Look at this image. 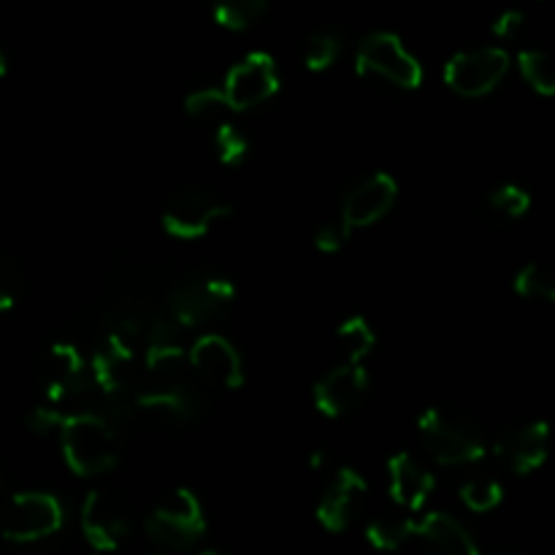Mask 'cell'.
I'll list each match as a JSON object with an SVG mask.
<instances>
[{"label": "cell", "instance_id": "277c9868", "mask_svg": "<svg viewBox=\"0 0 555 555\" xmlns=\"http://www.w3.org/2000/svg\"><path fill=\"white\" fill-rule=\"evenodd\" d=\"M236 301V287L225 274L195 269L184 274L171 291V314L179 328H201L228 318Z\"/></svg>", "mask_w": 555, "mask_h": 555}, {"label": "cell", "instance_id": "30bf717a", "mask_svg": "<svg viewBox=\"0 0 555 555\" xmlns=\"http://www.w3.org/2000/svg\"><path fill=\"white\" fill-rule=\"evenodd\" d=\"M509 70V54L499 47L466 49L444 65V81L461 98H482L496 90Z\"/></svg>", "mask_w": 555, "mask_h": 555}, {"label": "cell", "instance_id": "d590c367", "mask_svg": "<svg viewBox=\"0 0 555 555\" xmlns=\"http://www.w3.org/2000/svg\"><path fill=\"white\" fill-rule=\"evenodd\" d=\"M496 555H524V553H513V551H507V553H496Z\"/></svg>", "mask_w": 555, "mask_h": 555}, {"label": "cell", "instance_id": "d6986e66", "mask_svg": "<svg viewBox=\"0 0 555 555\" xmlns=\"http://www.w3.org/2000/svg\"><path fill=\"white\" fill-rule=\"evenodd\" d=\"M415 537H421L426 555H480L469 529L448 513H428L417 520Z\"/></svg>", "mask_w": 555, "mask_h": 555}, {"label": "cell", "instance_id": "44dd1931", "mask_svg": "<svg viewBox=\"0 0 555 555\" xmlns=\"http://www.w3.org/2000/svg\"><path fill=\"white\" fill-rule=\"evenodd\" d=\"M374 345H377V334H374L369 320L361 318V314L345 320L339 325V331H336V350L345 358L347 366H363V361L374 350Z\"/></svg>", "mask_w": 555, "mask_h": 555}, {"label": "cell", "instance_id": "e0dca14e", "mask_svg": "<svg viewBox=\"0 0 555 555\" xmlns=\"http://www.w3.org/2000/svg\"><path fill=\"white\" fill-rule=\"evenodd\" d=\"M547 444H551V426L545 421H537L502 434L493 444V453L504 469L524 477L545 464Z\"/></svg>", "mask_w": 555, "mask_h": 555}, {"label": "cell", "instance_id": "4316f807", "mask_svg": "<svg viewBox=\"0 0 555 555\" xmlns=\"http://www.w3.org/2000/svg\"><path fill=\"white\" fill-rule=\"evenodd\" d=\"M504 488L493 477H472L461 486V502L472 513H491L502 504Z\"/></svg>", "mask_w": 555, "mask_h": 555}, {"label": "cell", "instance_id": "ac0fdd59", "mask_svg": "<svg viewBox=\"0 0 555 555\" xmlns=\"http://www.w3.org/2000/svg\"><path fill=\"white\" fill-rule=\"evenodd\" d=\"M437 480L431 472L410 453H396L388 461V493L404 513H417L428 504Z\"/></svg>", "mask_w": 555, "mask_h": 555}, {"label": "cell", "instance_id": "6da1fadb", "mask_svg": "<svg viewBox=\"0 0 555 555\" xmlns=\"http://www.w3.org/2000/svg\"><path fill=\"white\" fill-rule=\"evenodd\" d=\"M68 469L79 477L106 475L119 461V428L95 410L63 415L57 428Z\"/></svg>", "mask_w": 555, "mask_h": 555}, {"label": "cell", "instance_id": "7402d4cb", "mask_svg": "<svg viewBox=\"0 0 555 555\" xmlns=\"http://www.w3.org/2000/svg\"><path fill=\"white\" fill-rule=\"evenodd\" d=\"M341 52H345V33L336 27H320L309 33L304 43V65L320 74V70H328L341 57Z\"/></svg>", "mask_w": 555, "mask_h": 555}, {"label": "cell", "instance_id": "603a6c76", "mask_svg": "<svg viewBox=\"0 0 555 555\" xmlns=\"http://www.w3.org/2000/svg\"><path fill=\"white\" fill-rule=\"evenodd\" d=\"M266 14H269V3L266 0H222V3H217L211 9V16H215L217 25L233 33L249 30Z\"/></svg>", "mask_w": 555, "mask_h": 555}, {"label": "cell", "instance_id": "ba28073f", "mask_svg": "<svg viewBox=\"0 0 555 555\" xmlns=\"http://www.w3.org/2000/svg\"><path fill=\"white\" fill-rule=\"evenodd\" d=\"M81 534L95 553H114L133 531V509L119 491L95 488L81 504Z\"/></svg>", "mask_w": 555, "mask_h": 555}, {"label": "cell", "instance_id": "e575fe53", "mask_svg": "<svg viewBox=\"0 0 555 555\" xmlns=\"http://www.w3.org/2000/svg\"><path fill=\"white\" fill-rule=\"evenodd\" d=\"M201 555H222V553H217V551H204Z\"/></svg>", "mask_w": 555, "mask_h": 555}, {"label": "cell", "instance_id": "f1b7e54d", "mask_svg": "<svg viewBox=\"0 0 555 555\" xmlns=\"http://www.w3.org/2000/svg\"><path fill=\"white\" fill-rule=\"evenodd\" d=\"M215 150L222 166H242L249 157V139L233 122H220L215 130Z\"/></svg>", "mask_w": 555, "mask_h": 555}, {"label": "cell", "instance_id": "2e32d148", "mask_svg": "<svg viewBox=\"0 0 555 555\" xmlns=\"http://www.w3.org/2000/svg\"><path fill=\"white\" fill-rule=\"evenodd\" d=\"M369 396V374L363 366L339 363L314 385V406L325 417H345L356 412Z\"/></svg>", "mask_w": 555, "mask_h": 555}, {"label": "cell", "instance_id": "7a4b0ae2", "mask_svg": "<svg viewBox=\"0 0 555 555\" xmlns=\"http://www.w3.org/2000/svg\"><path fill=\"white\" fill-rule=\"evenodd\" d=\"M417 437L437 464H477L488 453V437L480 423L455 406H428L417 421Z\"/></svg>", "mask_w": 555, "mask_h": 555}, {"label": "cell", "instance_id": "8fae6325", "mask_svg": "<svg viewBox=\"0 0 555 555\" xmlns=\"http://www.w3.org/2000/svg\"><path fill=\"white\" fill-rule=\"evenodd\" d=\"M280 92V65L269 52H249L225 76L222 95L231 112H249Z\"/></svg>", "mask_w": 555, "mask_h": 555}, {"label": "cell", "instance_id": "3957f363", "mask_svg": "<svg viewBox=\"0 0 555 555\" xmlns=\"http://www.w3.org/2000/svg\"><path fill=\"white\" fill-rule=\"evenodd\" d=\"M211 396L190 369L166 379H144L133 396V417H146L160 426H188L209 412Z\"/></svg>", "mask_w": 555, "mask_h": 555}, {"label": "cell", "instance_id": "4dcf8cb0", "mask_svg": "<svg viewBox=\"0 0 555 555\" xmlns=\"http://www.w3.org/2000/svg\"><path fill=\"white\" fill-rule=\"evenodd\" d=\"M350 236H352L350 228H347L345 222L336 217V220L323 222V225L314 231V247H318L320 253H325V255L341 253V249H345V244H347V238H350Z\"/></svg>", "mask_w": 555, "mask_h": 555}, {"label": "cell", "instance_id": "8992f818", "mask_svg": "<svg viewBox=\"0 0 555 555\" xmlns=\"http://www.w3.org/2000/svg\"><path fill=\"white\" fill-rule=\"evenodd\" d=\"M356 68L363 79L383 81L399 90H417L423 81V65L396 33L377 30L358 47Z\"/></svg>", "mask_w": 555, "mask_h": 555}, {"label": "cell", "instance_id": "f546056e", "mask_svg": "<svg viewBox=\"0 0 555 555\" xmlns=\"http://www.w3.org/2000/svg\"><path fill=\"white\" fill-rule=\"evenodd\" d=\"M22 287H25V274H22V266L11 258L9 253L0 249V312H9L14 309V304L20 301Z\"/></svg>", "mask_w": 555, "mask_h": 555}, {"label": "cell", "instance_id": "1f68e13d", "mask_svg": "<svg viewBox=\"0 0 555 555\" xmlns=\"http://www.w3.org/2000/svg\"><path fill=\"white\" fill-rule=\"evenodd\" d=\"M526 30V14L520 9H507L493 22V36L502 41H515Z\"/></svg>", "mask_w": 555, "mask_h": 555}, {"label": "cell", "instance_id": "52a82bcc", "mask_svg": "<svg viewBox=\"0 0 555 555\" xmlns=\"http://www.w3.org/2000/svg\"><path fill=\"white\" fill-rule=\"evenodd\" d=\"M65 509L57 496L43 491H22L9 499L0 513V534L16 545L49 540L63 529Z\"/></svg>", "mask_w": 555, "mask_h": 555}, {"label": "cell", "instance_id": "8d00e7d4", "mask_svg": "<svg viewBox=\"0 0 555 555\" xmlns=\"http://www.w3.org/2000/svg\"><path fill=\"white\" fill-rule=\"evenodd\" d=\"M92 555H101V553H92Z\"/></svg>", "mask_w": 555, "mask_h": 555}, {"label": "cell", "instance_id": "d4e9b609", "mask_svg": "<svg viewBox=\"0 0 555 555\" xmlns=\"http://www.w3.org/2000/svg\"><path fill=\"white\" fill-rule=\"evenodd\" d=\"M518 70L529 87L540 95H553L555 92V70L551 63V54L542 52V49H524L518 54Z\"/></svg>", "mask_w": 555, "mask_h": 555}, {"label": "cell", "instance_id": "9c48e42d", "mask_svg": "<svg viewBox=\"0 0 555 555\" xmlns=\"http://www.w3.org/2000/svg\"><path fill=\"white\" fill-rule=\"evenodd\" d=\"M233 211L231 204L220 198L217 193L206 188H184L171 195V201L163 209V228L173 238L182 242H195L204 238L206 233L215 231L217 222L228 220Z\"/></svg>", "mask_w": 555, "mask_h": 555}, {"label": "cell", "instance_id": "cb8c5ba5", "mask_svg": "<svg viewBox=\"0 0 555 555\" xmlns=\"http://www.w3.org/2000/svg\"><path fill=\"white\" fill-rule=\"evenodd\" d=\"M531 209V195L518 184H502L486 198V215L493 222H515Z\"/></svg>", "mask_w": 555, "mask_h": 555}, {"label": "cell", "instance_id": "836d02e7", "mask_svg": "<svg viewBox=\"0 0 555 555\" xmlns=\"http://www.w3.org/2000/svg\"><path fill=\"white\" fill-rule=\"evenodd\" d=\"M5 74V54H3V49H0V76Z\"/></svg>", "mask_w": 555, "mask_h": 555}, {"label": "cell", "instance_id": "d6a6232c", "mask_svg": "<svg viewBox=\"0 0 555 555\" xmlns=\"http://www.w3.org/2000/svg\"><path fill=\"white\" fill-rule=\"evenodd\" d=\"M60 423H63V412L54 406H38V410L27 412V428L33 434H52L57 431Z\"/></svg>", "mask_w": 555, "mask_h": 555}, {"label": "cell", "instance_id": "484cf974", "mask_svg": "<svg viewBox=\"0 0 555 555\" xmlns=\"http://www.w3.org/2000/svg\"><path fill=\"white\" fill-rule=\"evenodd\" d=\"M184 112L188 117L198 119V122H225V114L231 112L225 95H222L220 87H201V90H193L188 98H184Z\"/></svg>", "mask_w": 555, "mask_h": 555}, {"label": "cell", "instance_id": "9a60e30c", "mask_svg": "<svg viewBox=\"0 0 555 555\" xmlns=\"http://www.w3.org/2000/svg\"><path fill=\"white\" fill-rule=\"evenodd\" d=\"M396 195H399V184H396V179L390 173H369L366 179H361V182H356L347 190L339 220L350 231L374 225V222H379L393 209Z\"/></svg>", "mask_w": 555, "mask_h": 555}, {"label": "cell", "instance_id": "ffe728a7", "mask_svg": "<svg viewBox=\"0 0 555 555\" xmlns=\"http://www.w3.org/2000/svg\"><path fill=\"white\" fill-rule=\"evenodd\" d=\"M417 520L412 518L404 509H385V513L374 515L366 526V540L372 542V547L385 553H393L399 547H404L406 542L415 537Z\"/></svg>", "mask_w": 555, "mask_h": 555}, {"label": "cell", "instance_id": "5bb4252c", "mask_svg": "<svg viewBox=\"0 0 555 555\" xmlns=\"http://www.w3.org/2000/svg\"><path fill=\"white\" fill-rule=\"evenodd\" d=\"M366 499L369 486L366 480H363L361 472H356L352 466H341L318 502L320 526H323L325 531L341 534V531L350 529L358 520V515L363 513Z\"/></svg>", "mask_w": 555, "mask_h": 555}, {"label": "cell", "instance_id": "5b68a950", "mask_svg": "<svg viewBox=\"0 0 555 555\" xmlns=\"http://www.w3.org/2000/svg\"><path fill=\"white\" fill-rule=\"evenodd\" d=\"M144 529L146 537L166 551H190L206 534L201 499L190 488H173L150 509Z\"/></svg>", "mask_w": 555, "mask_h": 555}, {"label": "cell", "instance_id": "7c38bea8", "mask_svg": "<svg viewBox=\"0 0 555 555\" xmlns=\"http://www.w3.org/2000/svg\"><path fill=\"white\" fill-rule=\"evenodd\" d=\"M188 369L209 390H236L244 385V361L220 334H204L188 350Z\"/></svg>", "mask_w": 555, "mask_h": 555}, {"label": "cell", "instance_id": "4fadbf2b", "mask_svg": "<svg viewBox=\"0 0 555 555\" xmlns=\"http://www.w3.org/2000/svg\"><path fill=\"white\" fill-rule=\"evenodd\" d=\"M38 383L47 390V399L52 404L74 401L90 388V366H87L85 352L68 341H57L49 347L38 366Z\"/></svg>", "mask_w": 555, "mask_h": 555}, {"label": "cell", "instance_id": "83f0119b", "mask_svg": "<svg viewBox=\"0 0 555 555\" xmlns=\"http://www.w3.org/2000/svg\"><path fill=\"white\" fill-rule=\"evenodd\" d=\"M515 291H518V296L537 304L555 301V282L540 263H526L518 271V276H515Z\"/></svg>", "mask_w": 555, "mask_h": 555}]
</instances>
